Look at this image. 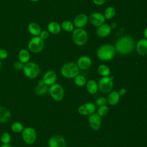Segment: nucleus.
Returning <instances> with one entry per match:
<instances>
[{
	"label": "nucleus",
	"instance_id": "obj_1",
	"mask_svg": "<svg viewBox=\"0 0 147 147\" xmlns=\"http://www.w3.org/2000/svg\"><path fill=\"white\" fill-rule=\"evenodd\" d=\"M115 51L119 54L126 55L131 53L135 48L134 39L130 36H123L119 38L114 45Z\"/></svg>",
	"mask_w": 147,
	"mask_h": 147
},
{
	"label": "nucleus",
	"instance_id": "obj_2",
	"mask_svg": "<svg viewBox=\"0 0 147 147\" xmlns=\"http://www.w3.org/2000/svg\"><path fill=\"white\" fill-rule=\"evenodd\" d=\"M116 51L114 46L110 44H105L100 45L96 51V56L102 61L112 60L115 55Z\"/></svg>",
	"mask_w": 147,
	"mask_h": 147
},
{
	"label": "nucleus",
	"instance_id": "obj_3",
	"mask_svg": "<svg viewBox=\"0 0 147 147\" xmlns=\"http://www.w3.org/2000/svg\"><path fill=\"white\" fill-rule=\"evenodd\" d=\"M79 70L76 63L70 61L63 64L61 68L60 72L61 75L68 79L74 78L79 74Z\"/></svg>",
	"mask_w": 147,
	"mask_h": 147
},
{
	"label": "nucleus",
	"instance_id": "obj_4",
	"mask_svg": "<svg viewBox=\"0 0 147 147\" xmlns=\"http://www.w3.org/2000/svg\"><path fill=\"white\" fill-rule=\"evenodd\" d=\"M22 71L24 75L27 78L33 79L39 75L40 73V67L36 63L29 61L24 64Z\"/></svg>",
	"mask_w": 147,
	"mask_h": 147
},
{
	"label": "nucleus",
	"instance_id": "obj_5",
	"mask_svg": "<svg viewBox=\"0 0 147 147\" xmlns=\"http://www.w3.org/2000/svg\"><path fill=\"white\" fill-rule=\"evenodd\" d=\"M72 39L78 46L84 45L88 40V33L83 28H75L72 32Z\"/></svg>",
	"mask_w": 147,
	"mask_h": 147
},
{
	"label": "nucleus",
	"instance_id": "obj_6",
	"mask_svg": "<svg viewBox=\"0 0 147 147\" xmlns=\"http://www.w3.org/2000/svg\"><path fill=\"white\" fill-rule=\"evenodd\" d=\"M22 141L27 145H32L37 140V134L36 130L32 127H24L21 132Z\"/></svg>",
	"mask_w": 147,
	"mask_h": 147
},
{
	"label": "nucleus",
	"instance_id": "obj_7",
	"mask_svg": "<svg viewBox=\"0 0 147 147\" xmlns=\"http://www.w3.org/2000/svg\"><path fill=\"white\" fill-rule=\"evenodd\" d=\"M44 47V40L38 36H33L28 42V50L33 53H37L42 51Z\"/></svg>",
	"mask_w": 147,
	"mask_h": 147
},
{
	"label": "nucleus",
	"instance_id": "obj_8",
	"mask_svg": "<svg viewBox=\"0 0 147 147\" xmlns=\"http://www.w3.org/2000/svg\"><path fill=\"white\" fill-rule=\"evenodd\" d=\"M48 92L51 98L57 102L62 100L64 96V88L61 85L58 83L50 86L48 88Z\"/></svg>",
	"mask_w": 147,
	"mask_h": 147
},
{
	"label": "nucleus",
	"instance_id": "obj_9",
	"mask_svg": "<svg viewBox=\"0 0 147 147\" xmlns=\"http://www.w3.org/2000/svg\"><path fill=\"white\" fill-rule=\"evenodd\" d=\"M113 76H102L98 83L99 90L103 93L110 92L113 88Z\"/></svg>",
	"mask_w": 147,
	"mask_h": 147
},
{
	"label": "nucleus",
	"instance_id": "obj_10",
	"mask_svg": "<svg viewBox=\"0 0 147 147\" xmlns=\"http://www.w3.org/2000/svg\"><path fill=\"white\" fill-rule=\"evenodd\" d=\"M48 147H67V142L63 136L54 135L48 140Z\"/></svg>",
	"mask_w": 147,
	"mask_h": 147
},
{
	"label": "nucleus",
	"instance_id": "obj_11",
	"mask_svg": "<svg viewBox=\"0 0 147 147\" xmlns=\"http://www.w3.org/2000/svg\"><path fill=\"white\" fill-rule=\"evenodd\" d=\"M88 20L90 24L95 27L99 26L100 25L104 24L106 21L103 14L100 12L92 13L90 14Z\"/></svg>",
	"mask_w": 147,
	"mask_h": 147
},
{
	"label": "nucleus",
	"instance_id": "obj_12",
	"mask_svg": "<svg viewBox=\"0 0 147 147\" xmlns=\"http://www.w3.org/2000/svg\"><path fill=\"white\" fill-rule=\"evenodd\" d=\"M57 79V76L56 72L52 69L47 71L43 75L42 78L44 83L48 86H50L56 83Z\"/></svg>",
	"mask_w": 147,
	"mask_h": 147
},
{
	"label": "nucleus",
	"instance_id": "obj_13",
	"mask_svg": "<svg viewBox=\"0 0 147 147\" xmlns=\"http://www.w3.org/2000/svg\"><path fill=\"white\" fill-rule=\"evenodd\" d=\"M88 21V17L86 14L80 13L75 17L73 24L76 28H83L87 25Z\"/></svg>",
	"mask_w": 147,
	"mask_h": 147
},
{
	"label": "nucleus",
	"instance_id": "obj_14",
	"mask_svg": "<svg viewBox=\"0 0 147 147\" xmlns=\"http://www.w3.org/2000/svg\"><path fill=\"white\" fill-rule=\"evenodd\" d=\"M95 110V105L92 102H87L79 107L78 113L83 115H90L93 114Z\"/></svg>",
	"mask_w": 147,
	"mask_h": 147
},
{
	"label": "nucleus",
	"instance_id": "obj_15",
	"mask_svg": "<svg viewBox=\"0 0 147 147\" xmlns=\"http://www.w3.org/2000/svg\"><path fill=\"white\" fill-rule=\"evenodd\" d=\"M88 121L89 125L92 130L96 131L100 129L101 126V117L97 113H94L90 115Z\"/></svg>",
	"mask_w": 147,
	"mask_h": 147
},
{
	"label": "nucleus",
	"instance_id": "obj_16",
	"mask_svg": "<svg viewBox=\"0 0 147 147\" xmlns=\"http://www.w3.org/2000/svg\"><path fill=\"white\" fill-rule=\"evenodd\" d=\"M111 30L112 28L110 25L104 23L97 27L96 30V34L100 38H105L110 34Z\"/></svg>",
	"mask_w": 147,
	"mask_h": 147
},
{
	"label": "nucleus",
	"instance_id": "obj_17",
	"mask_svg": "<svg viewBox=\"0 0 147 147\" xmlns=\"http://www.w3.org/2000/svg\"><path fill=\"white\" fill-rule=\"evenodd\" d=\"M76 64L79 69L86 70L91 67L92 64V60L89 56L83 55L78 58Z\"/></svg>",
	"mask_w": 147,
	"mask_h": 147
},
{
	"label": "nucleus",
	"instance_id": "obj_18",
	"mask_svg": "<svg viewBox=\"0 0 147 147\" xmlns=\"http://www.w3.org/2000/svg\"><path fill=\"white\" fill-rule=\"evenodd\" d=\"M136 50L138 55H146L147 54V39L144 38L139 40L136 44Z\"/></svg>",
	"mask_w": 147,
	"mask_h": 147
},
{
	"label": "nucleus",
	"instance_id": "obj_19",
	"mask_svg": "<svg viewBox=\"0 0 147 147\" xmlns=\"http://www.w3.org/2000/svg\"><path fill=\"white\" fill-rule=\"evenodd\" d=\"M48 86L43 82L42 79H40L34 88V93L38 96H42L48 92Z\"/></svg>",
	"mask_w": 147,
	"mask_h": 147
},
{
	"label": "nucleus",
	"instance_id": "obj_20",
	"mask_svg": "<svg viewBox=\"0 0 147 147\" xmlns=\"http://www.w3.org/2000/svg\"><path fill=\"white\" fill-rule=\"evenodd\" d=\"M18 60L24 64L28 63L30 59V51L25 48L20 49L18 53Z\"/></svg>",
	"mask_w": 147,
	"mask_h": 147
},
{
	"label": "nucleus",
	"instance_id": "obj_21",
	"mask_svg": "<svg viewBox=\"0 0 147 147\" xmlns=\"http://www.w3.org/2000/svg\"><path fill=\"white\" fill-rule=\"evenodd\" d=\"M11 117L10 110L6 107L0 106V123H4L7 122Z\"/></svg>",
	"mask_w": 147,
	"mask_h": 147
},
{
	"label": "nucleus",
	"instance_id": "obj_22",
	"mask_svg": "<svg viewBox=\"0 0 147 147\" xmlns=\"http://www.w3.org/2000/svg\"><path fill=\"white\" fill-rule=\"evenodd\" d=\"M47 30L52 34H57L61 30V25L56 21H51L47 25Z\"/></svg>",
	"mask_w": 147,
	"mask_h": 147
},
{
	"label": "nucleus",
	"instance_id": "obj_23",
	"mask_svg": "<svg viewBox=\"0 0 147 147\" xmlns=\"http://www.w3.org/2000/svg\"><path fill=\"white\" fill-rule=\"evenodd\" d=\"M28 30L33 36H38L41 31V29L38 24L35 22H32L28 25Z\"/></svg>",
	"mask_w": 147,
	"mask_h": 147
},
{
	"label": "nucleus",
	"instance_id": "obj_24",
	"mask_svg": "<svg viewBox=\"0 0 147 147\" xmlns=\"http://www.w3.org/2000/svg\"><path fill=\"white\" fill-rule=\"evenodd\" d=\"M120 99V95L117 91H113L108 95L107 101L111 106L116 105L118 103Z\"/></svg>",
	"mask_w": 147,
	"mask_h": 147
},
{
	"label": "nucleus",
	"instance_id": "obj_25",
	"mask_svg": "<svg viewBox=\"0 0 147 147\" xmlns=\"http://www.w3.org/2000/svg\"><path fill=\"white\" fill-rule=\"evenodd\" d=\"M86 89L90 94H95L98 90V85L96 81L93 79L88 80L86 83Z\"/></svg>",
	"mask_w": 147,
	"mask_h": 147
},
{
	"label": "nucleus",
	"instance_id": "obj_26",
	"mask_svg": "<svg viewBox=\"0 0 147 147\" xmlns=\"http://www.w3.org/2000/svg\"><path fill=\"white\" fill-rule=\"evenodd\" d=\"M116 14V10L115 9L113 6H108L106 8L103 15L104 17L106 20H111L112 19Z\"/></svg>",
	"mask_w": 147,
	"mask_h": 147
},
{
	"label": "nucleus",
	"instance_id": "obj_27",
	"mask_svg": "<svg viewBox=\"0 0 147 147\" xmlns=\"http://www.w3.org/2000/svg\"><path fill=\"white\" fill-rule=\"evenodd\" d=\"M61 29L67 32H72L74 30L75 26L71 21L69 20H65L61 24Z\"/></svg>",
	"mask_w": 147,
	"mask_h": 147
},
{
	"label": "nucleus",
	"instance_id": "obj_28",
	"mask_svg": "<svg viewBox=\"0 0 147 147\" xmlns=\"http://www.w3.org/2000/svg\"><path fill=\"white\" fill-rule=\"evenodd\" d=\"M10 129L13 132L15 133H19L22 132V131L24 129V126L21 122L16 121L11 123L10 126Z\"/></svg>",
	"mask_w": 147,
	"mask_h": 147
},
{
	"label": "nucleus",
	"instance_id": "obj_29",
	"mask_svg": "<svg viewBox=\"0 0 147 147\" xmlns=\"http://www.w3.org/2000/svg\"><path fill=\"white\" fill-rule=\"evenodd\" d=\"M98 73L102 76H109L110 75V68L105 64H100L98 67Z\"/></svg>",
	"mask_w": 147,
	"mask_h": 147
},
{
	"label": "nucleus",
	"instance_id": "obj_30",
	"mask_svg": "<svg viewBox=\"0 0 147 147\" xmlns=\"http://www.w3.org/2000/svg\"><path fill=\"white\" fill-rule=\"evenodd\" d=\"M74 82L75 84L79 87H83L86 84V79L82 75H78L74 78Z\"/></svg>",
	"mask_w": 147,
	"mask_h": 147
},
{
	"label": "nucleus",
	"instance_id": "obj_31",
	"mask_svg": "<svg viewBox=\"0 0 147 147\" xmlns=\"http://www.w3.org/2000/svg\"><path fill=\"white\" fill-rule=\"evenodd\" d=\"M0 140L2 144H8L11 142V137L8 132L5 131L1 134L0 136Z\"/></svg>",
	"mask_w": 147,
	"mask_h": 147
},
{
	"label": "nucleus",
	"instance_id": "obj_32",
	"mask_svg": "<svg viewBox=\"0 0 147 147\" xmlns=\"http://www.w3.org/2000/svg\"><path fill=\"white\" fill-rule=\"evenodd\" d=\"M109 111V107L106 105H102L100 106H99V108L98 109L97 114L100 115V117H103L106 115Z\"/></svg>",
	"mask_w": 147,
	"mask_h": 147
},
{
	"label": "nucleus",
	"instance_id": "obj_33",
	"mask_svg": "<svg viewBox=\"0 0 147 147\" xmlns=\"http://www.w3.org/2000/svg\"><path fill=\"white\" fill-rule=\"evenodd\" d=\"M107 102V99L106 98L100 96V97L96 99V100L95 102V105H96L98 106H100L106 105Z\"/></svg>",
	"mask_w": 147,
	"mask_h": 147
},
{
	"label": "nucleus",
	"instance_id": "obj_34",
	"mask_svg": "<svg viewBox=\"0 0 147 147\" xmlns=\"http://www.w3.org/2000/svg\"><path fill=\"white\" fill-rule=\"evenodd\" d=\"M24 67V64H23L19 60L16 61L13 63V67L17 71H22Z\"/></svg>",
	"mask_w": 147,
	"mask_h": 147
},
{
	"label": "nucleus",
	"instance_id": "obj_35",
	"mask_svg": "<svg viewBox=\"0 0 147 147\" xmlns=\"http://www.w3.org/2000/svg\"><path fill=\"white\" fill-rule=\"evenodd\" d=\"M49 32H48V30H41V32L39 34V37L42 38V40H45L46 39H47L49 36Z\"/></svg>",
	"mask_w": 147,
	"mask_h": 147
},
{
	"label": "nucleus",
	"instance_id": "obj_36",
	"mask_svg": "<svg viewBox=\"0 0 147 147\" xmlns=\"http://www.w3.org/2000/svg\"><path fill=\"white\" fill-rule=\"evenodd\" d=\"M7 57L8 52L3 48H0V60H5Z\"/></svg>",
	"mask_w": 147,
	"mask_h": 147
},
{
	"label": "nucleus",
	"instance_id": "obj_37",
	"mask_svg": "<svg viewBox=\"0 0 147 147\" xmlns=\"http://www.w3.org/2000/svg\"><path fill=\"white\" fill-rule=\"evenodd\" d=\"M92 2L97 5V6H101L102 5H103L107 0H92Z\"/></svg>",
	"mask_w": 147,
	"mask_h": 147
},
{
	"label": "nucleus",
	"instance_id": "obj_38",
	"mask_svg": "<svg viewBox=\"0 0 147 147\" xmlns=\"http://www.w3.org/2000/svg\"><path fill=\"white\" fill-rule=\"evenodd\" d=\"M118 92L119 94L120 95V96H121V95L123 96V95H125L126 94V90L125 88H121L119 89V90Z\"/></svg>",
	"mask_w": 147,
	"mask_h": 147
},
{
	"label": "nucleus",
	"instance_id": "obj_39",
	"mask_svg": "<svg viewBox=\"0 0 147 147\" xmlns=\"http://www.w3.org/2000/svg\"><path fill=\"white\" fill-rule=\"evenodd\" d=\"M144 38L147 39V27L145 29L144 31Z\"/></svg>",
	"mask_w": 147,
	"mask_h": 147
},
{
	"label": "nucleus",
	"instance_id": "obj_40",
	"mask_svg": "<svg viewBox=\"0 0 147 147\" xmlns=\"http://www.w3.org/2000/svg\"><path fill=\"white\" fill-rule=\"evenodd\" d=\"M0 147H13L11 145H10V144H2Z\"/></svg>",
	"mask_w": 147,
	"mask_h": 147
},
{
	"label": "nucleus",
	"instance_id": "obj_41",
	"mask_svg": "<svg viewBox=\"0 0 147 147\" xmlns=\"http://www.w3.org/2000/svg\"><path fill=\"white\" fill-rule=\"evenodd\" d=\"M29 1H32V2H37V1H38V0H29Z\"/></svg>",
	"mask_w": 147,
	"mask_h": 147
},
{
	"label": "nucleus",
	"instance_id": "obj_42",
	"mask_svg": "<svg viewBox=\"0 0 147 147\" xmlns=\"http://www.w3.org/2000/svg\"><path fill=\"white\" fill-rule=\"evenodd\" d=\"M1 67H2V63H1V60H0V69H1Z\"/></svg>",
	"mask_w": 147,
	"mask_h": 147
}]
</instances>
